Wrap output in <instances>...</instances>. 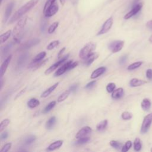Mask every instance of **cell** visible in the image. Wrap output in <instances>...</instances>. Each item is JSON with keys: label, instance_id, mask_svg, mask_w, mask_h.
Segmentation results:
<instances>
[{"label": "cell", "instance_id": "cell-17", "mask_svg": "<svg viewBox=\"0 0 152 152\" xmlns=\"http://www.w3.org/2000/svg\"><path fill=\"white\" fill-rule=\"evenodd\" d=\"M106 70V68L105 67H100L97 69H96L92 73L90 76V78L92 79H95L99 76H102Z\"/></svg>", "mask_w": 152, "mask_h": 152}, {"label": "cell", "instance_id": "cell-44", "mask_svg": "<svg viewBox=\"0 0 152 152\" xmlns=\"http://www.w3.org/2000/svg\"><path fill=\"white\" fill-rule=\"evenodd\" d=\"M96 83V80L92 81L88 83L86 85V86L84 87V89H87V90H90V89H92V88L95 86Z\"/></svg>", "mask_w": 152, "mask_h": 152}, {"label": "cell", "instance_id": "cell-12", "mask_svg": "<svg viewBox=\"0 0 152 152\" xmlns=\"http://www.w3.org/2000/svg\"><path fill=\"white\" fill-rule=\"evenodd\" d=\"M92 132V129L89 126L84 127L77 132V133L76 135V138L79 139L80 138L87 137V135L91 134Z\"/></svg>", "mask_w": 152, "mask_h": 152}, {"label": "cell", "instance_id": "cell-20", "mask_svg": "<svg viewBox=\"0 0 152 152\" xmlns=\"http://www.w3.org/2000/svg\"><path fill=\"white\" fill-rule=\"evenodd\" d=\"M58 85H59V83H55L54 85H52V86H51L49 88H48V89H47L45 91H44V92L42 93L41 97H42V98H45V97H48L51 93H52V92L54 91V90L58 86Z\"/></svg>", "mask_w": 152, "mask_h": 152}, {"label": "cell", "instance_id": "cell-25", "mask_svg": "<svg viewBox=\"0 0 152 152\" xmlns=\"http://www.w3.org/2000/svg\"><path fill=\"white\" fill-rule=\"evenodd\" d=\"M108 121L106 119L100 121V122H99L97 124L96 129L98 131H102L105 130L108 126Z\"/></svg>", "mask_w": 152, "mask_h": 152}, {"label": "cell", "instance_id": "cell-21", "mask_svg": "<svg viewBox=\"0 0 152 152\" xmlns=\"http://www.w3.org/2000/svg\"><path fill=\"white\" fill-rule=\"evenodd\" d=\"M151 106V100L148 98H144L141 103V107L144 111H148L150 109Z\"/></svg>", "mask_w": 152, "mask_h": 152}, {"label": "cell", "instance_id": "cell-10", "mask_svg": "<svg viewBox=\"0 0 152 152\" xmlns=\"http://www.w3.org/2000/svg\"><path fill=\"white\" fill-rule=\"evenodd\" d=\"M143 7V4L141 3L138 4L137 5L134 6L132 7V9L131 11H129L128 13H127L124 16V19L128 20L132 17L133 16L137 15L141 10Z\"/></svg>", "mask_w": 152, "mask_h": 152}, {"label": "cell", "instance_id": "cell-27", "mask_svg": "<svg viewBox=\"0 0 152 152\" xmlns=\"http://www.w3.org/2000/svg\"><path fill=\"white\" fill-rule=\"evenodd\" d=\"M48 61V59H46L44 61H41L40 62L38 63H31L28 67V68H35V69H38V68H40L41 67H42L43 65H44Z\"/></svg>", "mask_w": 152, "mask_h": 152}, {"label": "cell", "instance_id": "cell-46", "mask_svg": "<svg viewBox=\"0 0 152 152\" xmlns=\"http://www.w3.org/2000/svg\"><path fill=\"white\" fill-rule=\"evenodd\" d=\"M127 55H123L120 58H119V63L120 65H124L127 60Z\"/></svg>", "mask_w": 152, "mask_h": 152}, {"label": "cell", "instance_id": "cell-33", "mask_svg": "<svg viewBox=\"0 0 152 152\" xmlns=\"http://www.w3.org/2000/svg\"><path fill=\"white\" fill-rule=\"evenodd\" d=\"M90 140V138L89 137H82L77 139V140L75 142L76 145H83L87 143H88Z\"/></svg>", "mask_w": 152, "mask_h": 152}, {"label": "cell", "instance_id": "cell-4", "mask_svg": "<svg viewBox=\"0 0 152 152\" xmlns=\"http://www.w3.org/2000/svg\"><path fill=\"white\" fill-rule=\"evenodd\" d=\"M152 124V112L147 115L143 121V123L141 127V132L145 134L149 130L151 125Z\"/></svg>", "mask_w": 152, "mask_h": 152}, {"label": "cell", "instance_id": "cell-5", "mask_svg": "<svg viewBox=\"0 0 152 152\" xmlns=\"http://www.w3.org/2000/svg\"><path fill=\"white\" fill-rule=\"evenodd\" d=\"M124 46V41H115L111 42L108 45L109 49L112 53H117L121 51Z\"/></svg>", "mask_w": 152, "mask_h": 152}, {"label": "cell", "instance_id": "cell-7", "mask_svg": "<svg viewBox=\"0 0 152 152\" xmlns=\"http://www.w3.org/2000/svg\"><path fill=\"white\" fill-rule=\"evenodd\" d=\"M27 22V18L24 17L22 19H20L17 25H16L15 28L13 30V35L14 36H20L21 32L23 30V29L25 28L26 24Z\"/></svg>", "mask_w": 152, "mask_h": 152}, {"label": "cell", "instance_id": "cell-1", "mask_svg": "<svg viewBox=\"0 0 152 152\" xmlns=\"http://www.w3.org/2000/svg\"><path fill=\"white\" fill-rule=\"evenodd\" d=\"M39 1V0H30L24 6H23L20 9H19L11 17L9 23L12 24L17 20L20 19L25 15L32 10Z\"/></svg>", "mask_w": 152, "mask_h": 152}, {"label": "cell", "instance_id": "cell-24", "mask_svg": "<svg viewBox=\"0 0 152 152\" xmlns=\"http://www.w3.org/2000/svg\"><path fill=\"white\" fill-rule=\"evenodd\" d=\"M57 122V118L55 116H52L46 122L45 127L47 129H51L54 125H55V123Z\"/></svg>", "mask_w": 152, "mask_h": 152}, {"label": "cell", "instance_id": "cell-3", "mask_svg": "<svg viewBox=\"0 0 152 152\" xmlns=\"http://www.w3.org/2000/svg\"><path fill=\"white\" fill-rule=\"evenodd\" d=\"M78 65V62H73V61H69L64 64L60 68H59L54 74V76L58 77L64 74L65 72L71 70L76 68Z\"/></svg>", "mask_w": 152, "mask_h": 152}, {"label": "cell", "instance_id": "cell-23", "mask_svg": "<svg viewBox=\"0 0 152 152\" xmlns=\"http://www.w3.org/2000/svg\"><path fill=\"white\" fill-rule=\"evenodd\" d=\"M40 103L41 102L38 99L36 98H32L30 100H29V101L27 103V105L29 108L33 109L39 106Z\"/></svg>", "mask_w": 152, "mask_h": 152}, {"label": "cell", "instance_id": "cell-45", "mask_svg": "<svg viewBox=\"0 0 152 152\" xmlns=\"http://www.w3.org/2000/svg\"><path fill=\"white\" fill-rule=\"evenodd\" d=\"M12 145V144L11 143H7V144H6L2 147L1 151H5V152L8 151H9V150L11 148Z\"/></svg>", "mask_w": 152, "mask_h": 152}, {"label": "cell", "instance_id": "cell-55", "mask_svg": "<svg viewBox=\"0 0 152 152\" xmlns=\"http://www.w3.org/2000/svg\"><path fill=\"white\" fill-rule=\"evenodd\" d=\"M3 86V78H1V89H2Z\"/></svg>", "mask_w": 152, "mask_h": 152}, {"label": "cell", "instance_id": "cell-6", "mask_svg": "<svg viewBox=\"0 0 152 152\" xmlns=\"http://www.w3.org/2000/svg\"><path fill=\"white\" fill-rule=\"evenodd\" d=\"M113 19L112 17H111L109 19H108L102 25V28L100 30V31L97 33V36L102 35L108 33L111 29L113 25Z\"/></svg>", "mask_w": 152, "mask_h": 152}, {"label": "cell", "instance_id": "cell-50", "mask_svg": "<svg viewBox=\"0 0 152 152\" xmlns=\"http://www.w3.org/2000/svg\"><path fill=\"white\" fill-rule=\"evenodd\" d=\"M65 51V47L63 48L60 51V52H59L58 54V59H60V58L62 57V55H63V53Z\"/></svg>", "mask_w": 152, "mask_h": 152}, {"label": "cell", "instance_id": "cell-32", "mask_svg": "<svg viewBox=\"0 0 152 152\" xmlns=\"http://www.w3.org/2000/svg\"><path fill=\"white\" fill-rule=\"evenodd\" d=\"M56 101H52L50 103H49L47 106L45 108V109H44V111H43V113H47L48 112H49V111H51L56 105Z\"/></svg>", "mask_w": 152, "mask_h": 152}, {"label": "cell", "instance_id": "cell-51", "mask_svg": "<svg viewBox=\"0 0 152 152\" xmlns=\"http://www.w3.org/2000/svg\"><path fill=\"white\" fill-rule=\"evenodd\" d=\"M146 27H147L148 29L152 31V20H151L147 22V23H146Z\"/></svg>", "mask_w": 152, "mask_h": 152}, {"label": "cell", "instance_id": "cell-57", "mask_svg": "<svg viewBox=\"0 0 152 152\" xmlns=\"http://www.w3.org/2000/svg\"><path fill=\"white\" fill-rule=\"evenodd\" d=\"M150 151L152 152V147H151V150H150Z\"/></svg>", "mask_w": 152, "mask_h": 152}, {"label": "cell", "instance_id": "cell-53", "mask_svg": "<svg viewBox=\"0 0 152 152\" xmlns=\"http://www.w3.org/2000/svg\"><path fill=\"white\" fill-rule=\"evenodd\" d=\"M141 0H133V1L132 2V4H131V7H134L136 5H137L138 4L140 3Z\"/></svg>", "mask_w": 152, "mask_h": 152}, {"label": "cell", "instance_id": "cell-37", "mask_svg": "<svg viewBox=\"0 0 152 152\" xmlns=\"http://www.w3.org/2000/svg\"><path fill=\"white\" fill-rule=\"evenodd\" d=\"M59 26V22H55L53 23L48 29V32L49 34H52L53 33L55 30L57 29V28Z\"/></svg>", "mask_w": 152, "mask_h": 152}, {"label": "cell", "instance_id": "cell-54", "mask_svg": "<svg viewBox=\"0 0 152 152\" xmlns=\"http://www.w3.org/2000/svg\"><path fill=\"white\" fill-rule=\"evenodd\" d=\"M65 2V0H60V3H61V4L63 6L64 5Z\"/></svg>", "mask_w": 152, "mask_h": 152}, {"label": "cell", "instance_id": "cell-48", "mask_svg": "<svg viewBox=\"0 0 152 152\" xmlns=\"http://www.w3.org/2000/svg\"><path fill=\"white\" fill-rule=\"evenodd\" d=\"M78 87H79L78 84H73L71 86H70L69 90H70V91L71 92L74 93V92H76V90H77Z\"/></svg>", "mask_w": 152, "mask_h": 152}, {"label": "cell", "instance_id": "cell-2", "mask_svg": "<svg viewBox=\"0 0 152 152\" xmlns=\"http://www.w3.org/2000/svg\"><path fill=\"white\" fill-rule=\"evenodd\" d=\"M96 47V44L93 42H89L84 45L80 51L79 57L83 60H85L93 53Z\"/></svg>", "mask_w": 152, "mask_h": 152}, {"label": "cell", "instance_id": "cell-38", "mask_svg": "<svg viewBox=\"0 0 152 152\" xmlns=\"http://www.w3.org/2000/svg\"><path fill=\"white\" fill-rule=\"evenodd\" d=\"M13 46V44L12 43H9L7 45H6L5 47H4L1 50V52H2V55H6L7 54L9 53V52L11 50Z\"/></svg>", "mask_w": 152, "mask_h": 152}, {"label": "cell", "instance_id": "cell-22", "mask_svg": "<svg viewBox=\"0 0 152 152\" xmlns=\"http://www.w3.org/2000/svg\"><path fill=\"white\" fill-rule=\"evenodd\" d=\"M99 55L96 53H93L92 55H90V56H89L87 58H86L84 60V64L87 66H89L90 65H91L93 61L98 57Z\"/></svg>", "mask_w": 152, "mask_h": 152}, {"label": "cell", "instance_id": "cell-15", "mask_svg": "<svg viewBox=\"0 0 152 152\" xmlns=\"http://www.w3.org/2000/svg\"><path fill=\"white\" fill-rule=\"evenodd\" d=\"M13 7H14V3H10V4H9L6 7V11H5V13H4V18H3V23H6L9 19L12 13V11L13 9Z\"/></svg>", "mask_w": 152, "mask_h": 152}, {"label": "cell", "instance_id": "cell-39", "mask_svg": "<svg viewBox=\"0 0 152 152\" xmlns=\"http://www.w3.org/2000/svg\"><path fill=\"white\" fill-rule=\"evenodd\" d=\"M132 117V114L128 111H125L124 112H122V113L121 114V118L122 119L125 120V121H128V120H130Z\"/></svg>", "mask_w": 152, "mask_h": 152}, {"label": "cell", "instance_id": "cell-30", "mask_svg": "<svg viewBox=\"0 0 152 152\" xmlns=\"http://www.w3.org/2000/svg\"><path fill=\"white\" fill-rule=\"evenodd\" d=\"M71 92L70 91V90H65L64 92H63L59 97L57 99V102L60 103V102H62L63 101H64L68 97V96L70 95Z\"/></svg>", "mask_w": 152, "mask_h": 152}, {"label": "cell", "instance_id": "cell-18", "mask_svg": "<svg viewBox=\"0 0 152 152\" xmlns=\"http://www.w3.org/2000/svg\"><path fill=\"white\" fill-rule=\"evenodd\" d=\"M146 83V81L143 80H140V79H138L137 78H134L132 79L130 81H129V86L131 87H139L141 86L144 85V84Z\"/></svg>", "mask_w": 152, "mask_h": 152}, {"label": "cell", "instance_id": "cell-9", "mask_svg": "<svg viewBox=\"0 0 152 152\" xmlns=\"http://www.w3.org/2000/svg\"><path fill=\"white\" fill-rule=\"evenodd\" d=\"M59 10V6L57 3H55L52 5H51L49 7H48L45 12H44V14L45 17H51L56 15Z\"/></svg>", "mask_w": 152, "mask_h": 152}, {"label": "cell", "instance_id": "cell-26", "mask_svg": "<svg viewBox=\"0 0 152 152\" xmlns=\"http://www.w3.org/2000/svg\"><path fill=\"white\" fill-rule=\"evenodd\" d=\"M46 55H47V53L45 51L40 52L39 54H38L35 57V58L32 60L31 63H38L42 61V60L45 57Z\"/></svg>", "mask_w": 152, "mask_h": 152}, {"label": "cell", "instance_id": "cell-16", "mask_svg": "<svg viewBox=\"0 0 152 152\" xmlns=\"http://www.w3.org/2000/svg\"><path fill=\"white\" fill-rule=\"evenodd\" d=\"M124 95V90L122 87L118 88L115 89L114 91L112 93L111 97L113 99L118 100L121 99Z\"/></svg>", "mask_w": 152, "mask_h": 152}, {"label": "cell", "instance_id": "cell-43", "mask_svg": "<svg viewBox=\"0 0 152 152\" xmlns=\"http://www.w3.org/2000/svg\"><path fill=\"white\" fill-rule=\"evenodd\" d=\"M57 0H47V2L45 3V4L44 6V8L43 10V12H45L48 7H49L51 5L54 4Z\"/></svg>", "mask_w": 152, "mask_h": 152}, {"label": "cell", "instance_id": "cell-29", "mask_svg": "<svg viewBox=\"0 0 152 152\" xmlns=\"http://www.w3.org/2000/svg\"><path fill=\"white\" fill-rule=\"evenodd\" d=\"M142 147V144L141 140L139 138H136L134 141V149L136 151L141 150Z\"/></svg>", "mask_w": 152, "mask_h": 152}, {"label": "cell", "instance_id": "cell-35", "mask_svg": "<svg viewBox=\"0 0 152 152\" xmlns=\"http://www.w3.org/2000/svg\"><path fill=\"white\" fill-rule=\"evenodd\" d=\"M36 140V137L34 135H30L29 136H28L27 137H26L25 140V143L26 145H29L32 144L33 142L35 141V140Z\"/></svg>", "mask_w": 152, "mask_h": 152}, {"label": "cell", "instance_id": "cell-40", "mask_svg": "<svg viewBox=\"0 0 152 152\" xmlns=\"http://www.w3.org/2000/svg\"><path fill=\"white\" fill-rule=\"evenodd\" d=\"M60 41H54L52 42H51L47 47V49L49 51L52 50L53 49H54L55 47H58L60 45Z\"/></svg>", "mask_w": 152, "mask_h": 152}, {"label": "cell", "instance_id": "cell-52", "mask_svg": "<svg viewBox=\"0 0 152 152\" xmlns=\"http://www.w3.org/2000/svg\"><path fill=\"white\" fill-rule=\"evenodd\" d=\"M26 87H25V89H23V90H22L17 95V96H16V98H15V99H16L17 98H18L19 97H20V96H22L25 92H26Z\"/></svg>", "mask_w": 152, "mask_h": 152}, {"label": "cell", "instance_id": "cell-49", "mask_svg": "<svg viewBox=\"0 0 152 152\" xmlns=\"http://www.w3.org/2000/svg\"><path fill=\"white\" fill-rule=\"evenodd\" d=\"M9 136V133L7 131H5L3 133H1V140H6Z\"/></svg>", "mask_w": 152, "mask_h": 152}, {"label": "cell", "instance_id": "cell-8", "mask_svg": "<svg viewBox=\"0 0 152 152\" xmlns=\"http://www.w3.org/2000/svg\"><path fill=\"white\" fill-rule=\"evenodd\" d=\"M69 57V54H68L67 55H65L64 57H62L61 59H60V61L56 62L55 64H54L53 65H52L49 68H48L45 71V74L46 75H49L51 73H52L53 71H54L56 69H57L63 63H64V62H65L67 59Z\"/></svg>", "mask_w": 152, "mask_h": 152}, {"label": "cell", "instance_id": "cell-36", "mask_svg": "<svg viewBox=\"0 0 152 152\" xmlns=\"http://www.w3.org/2000/svg\"><path fill=\"white\" fill-rule=\"evenodd\" d=\"M10 120L9 119H5L3 120L0 124V132H3V131L10 124Z\"/></svg>", "mask_w": 152, "mask_h": 152}, {"label": "cell", "instance_id": "cell-58", "mask_svg": "<svg viewBox=\"0 0 152 152\" xmlns=\"http://www.w3.org/2000/svg\"><path fill=\"white\" fill-rule=\"evenodd\" d=\"M3 2V0H1V3H2Z\"/></svg>", "mask_w": 152, "mask_h": 152}, {"label": "cell", "instance_id": "cell-47", "mask_svg": "<svg viewBox=\"0 0 152 152\" xmlns=\"http://www.w3.org/2000/svg\"><path fill=\"white\" fill-rule=\"evenodd\" d=\"M146 77L148 80H152V69H148L146 71Z\"/></svg>", "mask_w": 152, "mask_h": 152}, {"label": "cell", "instance_id": "cell-11", "mask_svg": "<svg viewBox=\"0 0 152 152\" xmlns=\"http://www.w3.org/2000/svg\"><path fill=\"white\" fill-rule=\"evenodd\" d=\"M41 42L40 39L39 38H34V39H30L26 42H25L20 48V50H26V49H30L31 48H32L33 47H35L36 45H37L38 44H39Z\"/></svg>", "mask_w": 152, "mask_h": 152}, {"label": "cell", "instance_id": "cell-28", "mask_svg": "<svg viewBox=\"0 0 152 152\" xmlns=\"http://www.w3.org/2000/svg\"><path fill=\"white\" fill-rule=\"evenodd\" d=\"M12 31L11 30H9L6 32L4 33L3 34H2L1 36H0V39H1V44L5 43L10 38V36L12 35Z\"/></svg>", "mask_w": 152, "mask_h": 152}, {"label": "cell", "instance_id": "cell-13", "mask_svg": "<svg viewBox=\"0 0 152 152\" xmlns=\"http://www.w3.org/2000/svg\"><path fill=\"white\" fill-rule=\"evenodd\" d=\"M29 57V54L26 52H25L21 54L19 57L17 61V67L19 69L21 68H23L26 64L28 60Z\"/></svg>", "mask_w": 152, "mask_h": 152}, {"label": "cell", "instance_id": "cell-42", "mask_svg": "<svg viewBox=\"0 0 152 152\" xmlns=\"http://www.w3.org/2000/svg\"><path fill=\"white\" fill-rule=\"evenodd\" d=\"M116 88V84L114 83H109L106 87V90L108 93H112Z\"/></svg>", "mask_w": 152, "mask_h": 152}, {"label": "cell", "instance_id": "cell-41", "mask_svg": "<svg viewBox=\"0 0 152 152\" xmlns=\"http://www.w3.org/2000/svg\"><path fill=\"white\" fill-rule=\"evenodd\" d=\"M132 142L130 141V140H128L127 141L125 144L122 146V148L121 149V151L122 152H127L128 151L130 148L131 147H132Z\"/></svg>", "mask_w": 152, "mask_h": 152}, {"label": "cell", "instance_id": "cell-34", "mask_svg": "<svg viewBox=\"0 0 152 152\" xmlns=\"http://www.w3.org/2000/svg\"><path fill=\"white\" fill-rule=\"evenodd\" d=\"M142 64H143V62L142 61H137V62L134 63L130 64L127 67V70H129V71H132V70H135V69L139 68Z\"/></svg>", "mask_w": 152, "mask_h": 152}, {"label": "cell", "instance_id": "cell-19", "mask_svg": "<svg viewBox=\"0 0 152 152\" xmlns=\"http://www.w3.org/2000/svg\"><path fill=\"white\" fill-rule=\"evenodd\" d=\"M63 140H57L56 141H54L48 147L47 150L48 151H53L58 149L62 146V145L63 144Z\"/></svg>", "mask_w": 152, "mask_h": 152}, {"label": "cell", "instance_id": "cell-14", "mask_svg": "<svg viewBox=\"0 0 152 152\" xmlns=\"http://www.w3.org/2000/svg\"><path fill=\"white\" fill-rule=\"evenodd\" d=\"M12 55H10V56H9L4 61L3 63V64L1 65V68H0V73H1V78H3V77L4 76V75L5 74L8 67L12 61Z\"/></svg>", "mask_w": 152, "mask_h": 152}, {"label": "cell", "instance_id": "cell-56", "mask_svg": "<svg viewBox=\"0 0 152 152\" xmlns=\"http://www.w3.org/2000/svg\"><path fill=\"white\" fill-rule=\"evenodd\" d=\"M148 41H149V42H150V43H151V44H152V35L149 38Z\"/></svg>", "mask_w": 152, "mask_h": 152}, {"label": "cell", "instance_id": "cell-31", "mask_svg": "<svg viewBox=\"0 0 152 152\" xmlns=\"http://www.w3.org/2000/svg\"><path fill=\"white\" fill-rule=\"evenodd\" d=\"M109 144L111 147L116 150H121L122 148V143L116 140H111L109 143Z\"/></svg>", "mask_w": 152, "mask_h": 152}]
</instances>
